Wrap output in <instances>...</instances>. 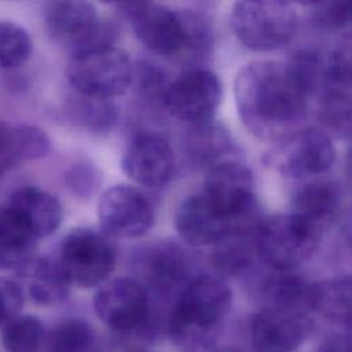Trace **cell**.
Returning <instances> with one entry per match:
<instances>
[{"label":"cell","instance_id":"obj_1","mask_svg":"<svg viewBox=\"0 0 352 352\" xmlns=\"http://www.w3.org/2000/svg\"><path fill=\"white\" fill-rule=\"evenodd\" d=\"M235 104L241 121L257 138L279 140L305 120L311 92L289 63L253 60L236 74Z\"/></svg>","mask_w":352,"mask_h":352},{"label":"cell","instance_id":"obj_2","mask_svg":"<svg viewBox=\"0 0 352 352\" xmlns=\"http://www.w3.org/2000/svg\"><path fill=\"white\" fill-rule=\"evenodd\" d=\"M232 301L230 286L214 275H198L183 286L173 308L169 333L184 352H206L219 334Z\"/></svg>","mask_w":352,"mask_h":352},{"label":"cell","instance_id":"obj_3","mask_svg":"<svg viewBox=\"0 0 352 352\" xmlns=\"http://www.w3.org/2000/svg\"><path fill=\"white\" fill-rule=\"evenodd\" d=\"M136 38L153 54L176 56L205 54L212 44L210 28L201 15L144 3L129 14Z\"/></svg>","mask_w":352,"mask_h":352},{"label":"cell","instance_id":"obj_4","mask_svg":"<svg viewBox=\"0 0 352 352\" xmlns=\"http://www.w3.org/2000/svg\"><path fill=\"white\" fill-rule=\"evenodd\" d=\"M44 26L70 55L114 45L118 30L102 19L89 0H45Z\"/></svg>","mask_w":352,"mask_h":352},{"label":"cell","instance_id":"obj_5","mask_svg":"<svg viewBox=\"0 0 352 352\" xmlns=\"http://www.w3.org/2000/svg\"><path fill=\"white\" fill-rule=\"evenodd\" d=\"M231 29L246 48L270 52L293 38L297 16L286 0H238L231 11Z\"/></svg>","mask_w":352,"mask_h":352},{"label":"cell","instance_id":"obj_6","mask_svg":"<svg viewBox=\"0 0 352 352\" xmlns=\"http://www.w3.org/2000/svg\"><path fill=\"white\" fill-rule=\"evenodd\" d=\"M322 228L296 214H276L261 220L257 236V256L278 271H289L307 261L320 243Z\"/></svg>","mask_w":352,"mask_h":352},{"label":"cell","instance_id":"obj_7","mask_svg":"<svg viewBox=\"0 0 352 352\" xmlns=\"http://www.w3.org/2000/svg\"><path fill=\"white\" fill-rule=\"evenodd\" d=\"M133 73L128 54L114 45L74 54L66 69L67 81L77 94L100 99L122 95Z\"/></svg>","mask_w":352,"mask_h":352},{"label":"cell","instance_id":"obj_8","mask_svg":"<svg viewBox=\"0 0 352 352\" xmlns=\"http://www.w3.org/2000/svg\"><path fill=\"white\" fill-rule=\"evenodd\" d=\"M58 261L72 285L94 287L103 283L113 271L116 246L106 232L78 227L63 238Z\"/></svg>","mask_w":352,"mask_h":352},{"label":"cell","instance_id":"obj_9","mask_svg":"<svg viewBox=\"0 0 352 352\" xmlns=\"http://www.w3.org/2000/svg\"><path fill=\"white\" fill-rule=\"evenodd\" d=\"M202 194L231 220V228L258 223L253 176L243 164H214L205 176Z\"/></svg>","mask_w":352,"mask_h":352},{"label":"cell","instance_id":"obj_10","mask_svg":"<svg viewBox=\"0 0 352 352\" xmlns=\"http://www.w3.org/2000/svg\"><path fill=\"white\" fill-rule=\"evenodd\" d=\"M336 150L329 133L308 126L276 140L268 162L283 176L302 179L326 172L334 162Z\"/></svg>","mask_w":352,"mask_h":352},{"label":"cell","instance_id":"obj_11","mask_svg":"<svg viewBox=\"0 0 352 352\" xmlns=\"http://www.w3.org/2000/svg\"><path fill=\"white\" fill-rule=\"evenodd\" d=\"M221 82L206 69H192L169 81L161 104L176 120L188 125L212 121L221 102Z\"/></svg>","mask_w":352,"mask_h":352},{"label":"cell","instance_id":"obj_12","mask_svg":"<svg viewBox=\"0 0 352 352\" xmlns=\"http://www.w3.org/2000/svg\"><path fill=\"white\" fill-rule=\"evenodd\" d=\"M102 231L111 236L135 238L153 226V209L146 195L136 187L117 184L103 192L98 205Z\"/></svg>","mask_w":352,"mask_h":352},{"label":"cell","instance_id":"obj_13","mask_svg":"<svg viewBox=\"0 0 352 352\" xmlns=\"http://www.w3.org/2000/svg\"><path fill=\"white\" fill-rule=\"evenodd\" d=\"M312 322L305 311L267 305L250 323L254 352H294L307 338Z\"/></svg>","mask_w":352,"mask_h":352},{"label":"cell","instance_id":"obj_14","mask_svg":"<svg viewBox=\"0 0 352 352\" xmlns=\"http://www.w3.org/2000/svg\"><path fill=\"white\" fill-rule=\"evenodd\" d=\"M95 312L110 329L129 331L144 323L148 315V294L132 278L103 282L94 297Z\"/></svg>","mask_w":352,"mask_h":352},{"label":"cell","instance_id":"obj_15","mask_svg":"<svg viewBox=\"0 0 352 352\" xmlns=\"http://www.w3.org/2000/svg\"><path fill=\"white\" fill-rule=\"evenodd\" d=\"M121 166L133 182L146 187L165 186L175 172V155L161 135H138L128 146Z\"/></svg>","mask_w":352,"mask_h":352},{"label":"cell","instance_id":"obj_16","mask_svg":"<svg viewBox=\"0 0 352 352\" xmlns=\"http://www.w3.org/2000/svg\"><path fill=\"white\" fill-rule=\"evenodd\" d=\"M175 227L190 245L209 246L217 243L231 230V220L201 192L179 205Z\"/></svg>","mask_w":352,"mask_h":352},{"label":"cell","instance_id":"obj_17","mask_svg":"<svg viewBox=\"0 0 352 352\" xmlns=\"http://www.w3.org/2000/svg\"><path fill=\"white\" fill-rule=\"evenodd\" d=\"M7 208L37 239L51 235L62 221V205L51 192L26 186L15 190Z\"/></svg>","mask_w":352,"mask_h":352},{"label":"cell","instance_id":"obj_18","mask_svg":"<svg viewBox=\"0 0 352 352\" xmlns=\"http://www.w3.org/2000/svg\"><path fill=\"white\" fill-rule=\"evenodd\" d=\"M15 271L29 297L38 305L59 304L69 294L72 282L55 258L34 256Z\"/></svg>","mask_w":352,"mask_h":352},{"label":"cell","instance_id":"obj_19","mask_svg":"<svg viewBox=\"0 0 352 352\" xmlns=\"http://www.w3.org/2000/svg\"><path fill=\"white\" fill-rule=\"evenodd\" d=\"M51 140L38 126L0 121V176L23 161L48 155Z\"/></svg>","mask_w":352,"mask_h":352},{"label":"cell","instance_id":"obj_20","mask_svg":"<svg viewBox=\"0 0 352 352\" xmlns=\"http://www.w3.org/2000/svg\"><path fill=\"white\" fill-rule=\"evenodd\" d=\"M352 282L349 275L324 279L309 286V311L318 312L324 319L348 324L351 316Z\"/></svg>","mask_w":352,"mask_h":352},{"label":"cell","instance_id":"obj_21","mask_svg":"<svg viewBox=\"0 0 352 352\" xmlns=\"http://www.w3.org/2000/svg\"><path fill=\"white\" fill-rule=\"evenodd\" d=\"M341 191L334 182L312 180L302 184L293 197V213L312 221L322 228L337 212Z\"/></svg>","mask_w":352,"mask_h":352},{"label":"cell","instance_id":"obj_22","mask_svg":"<svg viewBox=\"0 0 352 352\" xmlns=\"http://www.w3.org/2000/svg\"><path fill=\"white\" fill-rule=\"evenodd\" d=\"M258 226L231 228L214 243L213 264L216 268L230 275L248 270L253 263V257L257 254L256 236Z\"/></svg>","mask_w":352,"mask_h":352},{"label":"cell","instance_id":"obj_23","mask_svg":"<svg viewBox=\"0 0 352 352\" xmlns=\"http://www.w3.org/2000/svg\"><path fill=\"white\" fill-rule=\"evenodd\" d=\"M37 238L12 214L0 206V270H18L34 257Z\"/></svg>","mask_w":352,"mask_h":352},{"label":"cell","instance_id":"obj_24","mask_svg":"<svg viewBox=\"0 0 352 352\" xmlns=\"http://www.w3.org/2000/svg\"><path fill=\"white\" fill-rule=\"evenodd\" d=\"M318 116L322 129L337 138H348L351 132V87L323 84L319 91Z\"/></svg>","mask_w":352,"mask_h":352},{"label":"cell","instance_id":"obj_25","mask_svg":"<svg viewBox=\"0 0 352 352\" xmlns=\"http://www.w3.org/2000/svg\"><path fill=\"white\" fill-rule=\"evenodd\" d=\"M69 113L78 126L95 133L107 132L117 120V109L111 99L92 98L77 92L69 103Z\"/></svg>","mask_w":352,"mask_h":352},{"label":"cell","instance_id":"obj_26","mask_svg":"<svg viewBox=\"0 0 352 352\" xmlns=\"http://www.w3.org/2000/svg\"><path fill=\"white\" fill-rule=\"evenodd\" d=\"M186 139V151L192 161L208 164L221 157L231 146L228 132L212 121L190 125Z\"/></svg>","mask_w":352,"mask_h":352},{"label":"cell","instance_id":"obj_27","mask_svg":"<svg viewBox=\"0 0 352 352\" xmlns=\"http://www.w3.org/2000/svg\"><path fill=\"white\" fill-rule=\"evenodd\" d=\"M47 352H100L89 323L67 319L58 323L47 338Z\"/></svg>","mask_w":352,"mask_h":352},{"label":"cell","instance_id":"obj_28","mask_svg":"<svg viewBox=\"0 0 352 352\" xmlns=\"http://www.w3.org/2000/svg\"><path fill=\"white\" fill-rule=\"evenodd\" d=\"M150 282L160 290H170L187 276L188 263L177 246L164 245L148 256Z\"/></svg>","mask_w":352,"mask_h":352},{"label":"cell","instance_id":"obj_29","mask_svg":"<svg viewBox=\"0 0 352 352\" xmlns=\"http://www.w3.org/2000/svg\"><path fill=\"white\" fill-rule=\"evenodd\" d=\"M3 345L7 352H40L45 330L43 322L33 315H16L4 324Z\"/></svg>","mask_w":352,"mask_h":352},{"label":"cell","instance_id":"obj_30","mask_svg":"<svg viewBox=\"0 0 352 352\" xmlns=\"http://www.w3.org/2000/svg\"><path fill=\"white\" fill-rule=\"evenodd\" d=\"M32 52L33 41L29 32L12 21L0 19V70L22 67Z\"/></svg>","mask_w":352,"mask_h":352},{"label":"cell","instance_id":"obj_31","mask_svg":"<svg viewBox=\"0 0 352 352\" xmlns=\"http://www.w3.org/2000/svg\"><path fill=\"white\" fill-rule=\"evenodd\" d=\"M309 286L311 283H307L300 276L283 271L268 279L264 293L268 298V305L307 311L309 309Z\"/></svg>","mask_w":352,"mask_h":352},{"label":"cell","instance_id":"obj_32","mask_svg":"<svg viewBox=\"0 0 352 352\" xmlns=\"http://www.w3.org/2000/svg\"><path fill=\"white\" fill-rule=\"evenodd\" d=\"M314 21L326 30H340L351 22V0H318Z\"/></svg>","mask_w":352,"mask_h":352},{"label":"cell","instance_id":"obj_33","mask_svg":"<svg viewBox=\"0 0 352 352\" xmlns=\"http://www.w3.org/2000/svg\"><path fill=\"white\" fill-rule=\"evenodd\" d=\"M23 307V290L15 280L0 278V324L21 314Z\"/></svg>","mask_w":352,"mask_h":352},{"label":"cell","instance_id":"obj_34","mask_svg":"<svg viewBox=\"0 0 352 352\" xmlns=\"http://www.w3.org/2000/svg\"><path fill=\"white\" fill-rule=\"evenodd\" d=\"M168 82L165 74L155 65L143 63L139 69V88L143 94L154 96L161 102Z\"/></svg>","mask_w":352,"mask_h":352},{"label":"cell","instance_id":"obj_35","mask_svg":"<svg viewBox=\"0 0 352 352\" xmlns=\"http://www.w3.org/2000/svg\"><path fill=\"white\" fill-rule=\"evenodd\" d=\"M318 352H351L349 337L345 334L329 336L326 340H323L318 348Z\"/></svg>","mask_w":352,"mask_h":352},{"label":"cell","instance_id":"obj_36","mask_svg":"<svg viewBox=\"0 0 352 352\" xmlns=\"http://www.w3.org/2000/svg\"><path fill=\"white\" fill-rule=\"evenodd\" d=\"M69 176H70L69 182L70 184H73L76 191H84V190L89 191L92 177H91V170L88 168L77 166L69 173Z\"/></svg>","mask_w":352,"mask_h":352},{"label":"cell","instance_id":"obj_37","mask_svg":"<svg viewBox=\"0 0 352 352\" xmlns=\"http://www.w3.org/2000/svg\"><path fill=\"white\" fill-rule=\"evenodd\" d=\"M99 1L106 3V4H120V6H122L126 10L128 14H131L138 7L143 6L144 3H148L147 0H99Z\"/></svg>","mask_w":352,"mask_h":352},{"label":"cell","instance_id":"obj_38","mask_svg":"<svg viewBox=\"0 0 352 352\" xmlns=\"http://www.w3.org/2000/svg\"><path fill=\"white\" fill-rule=\"evenodd\" d=\"M289 3H296V4H300V6H314L318 0H286Z\"/></svg>","mask_w":352,"mask_h":352},{"label":"cell","instance_id":"obj_39","mask_svg":"<svg viewBox=\"0 0 352 352\" xmlns=\"http://www.w3.org/2000/svg\"><path fill=\"white\" fill-rule=\"evenodd\" d=\"M219 352H239L236 349H223V351H219Z\"/></svg>","mask_w":352,"mask_h":352}]
</instances>
